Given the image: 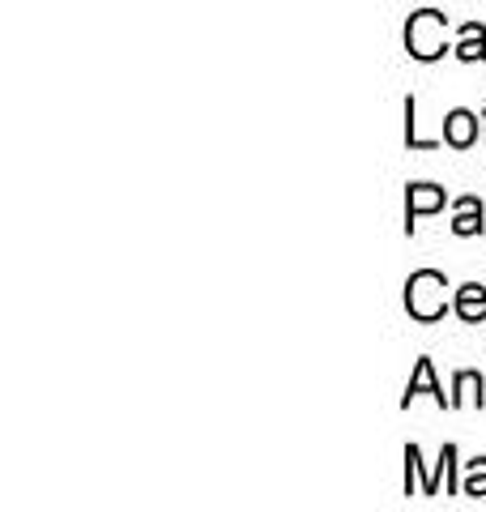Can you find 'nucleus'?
Instances as JSON below:
<instances>
[{
    "instance_id": "obj_1",
    "label": "nucleus",
    "mask_w": 486,
    "mask_h": 512,
    "mask_svg": "<svg viewBox=\"0 0 486 512\" xmlns=\"http://www.w3.org/2000/svg\"><path fill=\"white\" fill-rule=\"evenodd\" d=\"M448 278L435 274V269H418V274H410V282H405V308H410L414 320H423V325H431V320H440L448 312Z\"/></svg>"
},
{
    "instance_id": "obj_2",
    "label": "nucleus",
    "mask_w": 486,
    "mask_h": 512,
    "mask_svg": "<svg viewBox=\"0 0 486 512\" xmlns=\"http://www.w3.org/2000/svg\"><path fill=\"white\" fill-rule=\"evenodd\" d=\"M405 47L414 60H440L448 52V22L435 9H418L405 26Z\"/></svg>"
},
{
    "instance_id": "obj_3",
    "label": "nucleus",
    "mask_w": 486,
    "mask_h": 512,
    "mask_svg": "<svg viewBox=\"0 0 486 512\" xmlns=\"http://www.w3.org/2000/svg\"><path fill=\"white\" fill-rule=\"evenodd\" d=\"M444 201H448L444 188H435V184H410V197H405V231H414V218L444 210Z\"/></svg>"
},
{
    "instance_id": "obj_4",
    "label": "nucleus",
    "mask_w": 486,
    "mask_h": 512,
    "mask_svg": "<svg viewBox=\"0 0 486 512\" xmlns=\"http://www.w3.org/2000/svg\"><path fill=\"white\" fill-rule=\"evenodd\" d=\"M444 141H448V146H457V150L474 146V141H478V116H474V111H465V107L448 111V116H444Z\"/></svg>"
},
{
    "instance_id": "obj_5",
    "label": "nucleus",
    "mask_w": 486,
    "mask_h": 512,
    "mask_svg": "<svg viewBox=\"0 0 486 512\" xmlns=\"http://www.w3.org/2000/svg\"><path fill=\"white\" fill-rule=\"evenodd\" d=\"M418 393H431L440 406H452V397H444V389L435 384V367H431V359H418V367H414V376H410V384H405V397H401V406H410Z\"/></svg>"
},
{
    "instance_id": "obj_6",
    "label": "nucleus",
    "mask_w": 486,
    "mask_h": 512,
    "mask_svg": "<svg viewBox=\"0 0 486 512\" xmlns=\"http://www.w3.org/2000/svg\"><path fill=\"white\" fill-rule=\"evenodd\" d=\"M457 316L465 320V325H482L486 320V286H478V282H465L461 291H457Z\"/></svg>"
},
{
    "instance_id": "obj_7",
    "label": "nucleus",
    "mask_w": 486,
    "mask_h": 512,
    "mask_svg": "<svg viewBox=\"0 0 486 512\" xmlns=\"http://www.w3.org/2000/svg\"><path fill=\"white\" fill-rule=\"evenodd\" d=\"M486 227L482 222V201L478 197H461L457 201V218H452V231L457 235H478Z\"/></svg>"
},
{
    "instance_id": "obj_8",
    "label": "nucleus",
    "mask_w": 486,
    "mask_h": 512,
    "mask_svg": "<svg viewBox=\"0 0 486 512\" xmlns=\"http://www.w3.org/2000/svg\"><path fill=\"white\" fill-rule=\"evenodd\" d=\"M457 56H461V60H486V30H482L478 22H465V26H461Z\"/></svg>"
},
{
    "instance_id": "obj_9",
    "label": "nucleus",
    "mask_w": 486,
    "mask_h": 512,
    "mask_svg": "<svg viewBox=\"0 0 486 512\" xmlns=\"http://www.w3.org/2000/svg\"><path fill=\"white\" fill-rule=\"evenodd\" d=\"M452 389H457V397H452V406H465V402L482 406V402H486V397H482V376H478V372H457V380H452Z\"/></svg>"
},
{
    "instance_id": "obj_10",
    "label": "nucleus",
    "mask_w": 486,
    "mask_h": 512,
    "mask_svg": "<svg viewBox=\"0 0 486 512\" xmlns=\"http://www.w3.org/2000/svg\"><path fill=\"white\" fill-rule=\"evenodd\" d=\"M465 495H474V500H482L486 495V457L478 461H469V470H465V483H461Z\"/></svg>"
},
{
    "instance_id": "obj_11",
    "label": "nucleus",
    "mask_w": 486,
    "mask_h": 512,
    "mask_svg": "<svg viewBox=\"0 0 486 512\" xmlns=\"http://www.w3.org/2000/svg\"><path fill=\"white\" fill-rule=\"evenodd\" d=\"M405 141H410V150H435V141L418 137V120H414V99H405Z\"/></svg>"
}]
</instances>
